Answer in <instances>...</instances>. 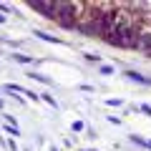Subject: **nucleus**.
Segmentation results:
<instances>
[{"mask_svg":"<svg viewBox=\"0 0 151 151\" xmlns=\"http://www.w3.org/2000/svg\"><path fill=\"white\" fill-rule=\"evenodd\" d=\"M141 111H144V113H149V116H151V108H149V106H141Z\"/></svg>","mask_w":151,"mask_h":151,"instance_id":"obj_8","label":"nucleus"},{"mask_svg":"<svg viewBox=\"0 0 151 151\" xmlns=\"http://www.w3.org/2000/svg\"><path fill=\"white\" fill-rule=\"evenodd\" d=\"M106 103H108V106H121V101H119V98H108Z\"/></svg>","mask_w":151,"mask_h":151,"instance_id":"obj_7","label":"nucleus"},{"mask_svg":"<svg viewBox=\"0 0 151 151\" xmlns=\"http://www.w3.org/2000/svg\"><path fill=\"white\" fill-rule=\"evenodd\" d=\"M30 8L38 10V13H43V15H48V18H55V5L53 3L50 5H45V3H30Z\"/></svg>","mask_w":151,"mask_h":151,"instance_id":"obj_2","label":"nucleus"},{"mask_svg":"<svg viewBox=\"0 0 151 151\" xmlns=\"http://www.w3.org/2000/svg\"><path fill=\"white\" fill-rule=\"evenodd\" d=\"M53 5H55V18L53 20H58V25L65 28V30H73L78 25V18H81L83 8L76 5V3H53Z\"/></svg>","mask_w":151,"mask_h":151,"instance_id":"obj_1","label":"nucleus"},{"mask_svg":"<svg viewBox=\"0 0 151 151\" xmlns=\"http://www.w3.org/2000/svg\"><path fill=\"white\" fill-rule=\"evenodd\" d=\"M0 23H5V18H3V15H0Z\"/></svg>","mask_w":151,"mask_h":151,"instance_id":"obj_10","label":"nucleus"},{"mask_svg":"<svg viewBox=\"0 0 151 151\" xmlns=\"http://www.w3.org/2000/svg\"><path fill=\"white\" fill-rule=\"evenodd\" d=\"M35 38H43V40H48V43H60L58 38H53V35H48V33H43V30H35Z\"/></svg>","mask_w":151,"mask_h":151,"instance_id":"obj_4","label":"nucleus"},{"mask_svg":"<svg viewBox=\"0 0 151 151\" xmlns=\"http://www.w3.org/2000/svg\"><path fill=\"white\" fill-rule=\"evenodd\" d=\"M126 78H129V81H134V83H149V86H151L149 78H144V76L136 73V70H126Z\"/></svg>","mask_w":151,"mask_h":151,"instance_id":"obj_3","label":"nucleus"},{"mask_svg":"<svg viewBox=\"0 0 151 151\" xmlns=\"http://www.w3.org/2000/svg\"><path fill=\"white\" fill-rule=\"evenodd\" d=\"M101 73L108 76V73H113V68H111V65H101Z\"/></svg>","mask_w":151,"mask_h":151,"instance_id":"obj_6","label":"nucleus"},{"mask_svg":"<svg viewBox=\"0 0 151 151\" xmlns=\"http://www.w3.org/2000/svg\"><path fill=\"white\" fill-rule=\"evenodd\" d=\"M0 13H8V5H3V3H0Z\"/></svg>","mask_w":151,"mask_h":151,"instance_id":"obj_9","label":"nucleus"},{"mask_svg":"<svg viewBox=\"0 0 151 151\" xmlns=\"http://www.w3.org/2000/svg\"><path fill=\"white\" fill-rule=\"evenodd\" d=\"M13 60H18V63H23V65L33 63V58H28V55H20V53H15V55H13Z\"/></svg>","mask_w":151,"mask_h":151,"instance_id":"obj_5","label":"nucleus"}]
</instances>
